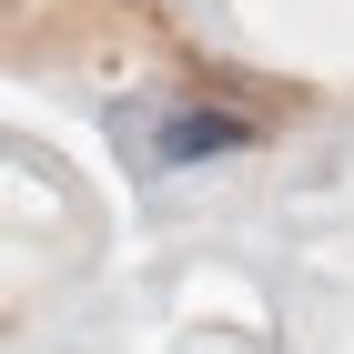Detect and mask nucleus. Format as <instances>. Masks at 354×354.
Returning <instances> with one entry per match:
<instances>
[{
  "label": "nucleus",
  "instance_id": "nucleus-1",
  "mask_svg": "<svg viewBox=\"0 0 354 354\" xmlns=\"http://www.w3.org/2000/svg\"><path fill=\"white\" fill-rule=\"evenodd\" d=\"M253 142H263V122H253V111L172 102V111H152V122H142V162H152V172H203V162H223V152H253Z\"/></svg>",
  "mask_w": 354,
  "mask_h": 354
}]
</instances>
